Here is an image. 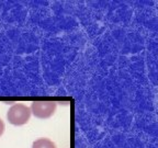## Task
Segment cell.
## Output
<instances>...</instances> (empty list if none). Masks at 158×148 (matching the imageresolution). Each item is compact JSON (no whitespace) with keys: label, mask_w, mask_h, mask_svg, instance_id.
I'll return each mask as SVG.
<instances>
[{"label":"cell","mask_w":158,"mask_h":148,"mask_svg":"<svg viewBox=\"0 0 158 148\" xmlns=\"http://www.w3.org/2000/svg\"><path fill=\"white\" fill-rule=\"evenodd\" d=\"M31 117V110L29 106L22 103L13 104L7 113V120L10 124L15 126H21L27 124Z\"/></svg>","instance_id":"cell-1"},{"label":"cell","mask_w":158,"mask_h":148,"mask_svg":"<svg viewBox=\"0 0 158 148\" xmlns=\"http://www.w3.org/2000/svg\"><path fill=\"white\" fill-rule=\"evenodd\" d=\"M57 103L54 101H34L31 104V114L37 118H49L54 115Z\"/></svg>","instance_id":"cell-2"},{"label":"cell","mask_w":158,"mask_h":148,"mask_svg":"<svg viewBox=\"0 0 158 148\" xmlns=\"http://www.w3.org/2000/svg\"><path fill=\"white\" fill-rule=\"evenodd\" d=\"M3 132H5V123H3V121L0 118V136L2 135Z\"/></svg>","instance_id":"cell-4"},{"label":"cell","mask_w":158,"mask_h":148,"mask_svg":"<svg viewBox=\"0 0 158 148\" xmlns=\"http://www.w3.org/2000/svg\"><path fill=\"white\" fill-rule=\"evenodd\" d=\"M32 148H56V145L48 138H39L33 143Z\"/></svg>","instance_id":"cell-3"}]
</instances>
